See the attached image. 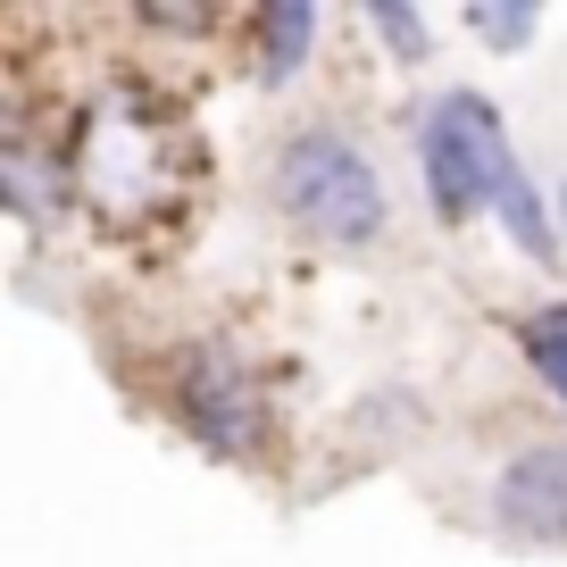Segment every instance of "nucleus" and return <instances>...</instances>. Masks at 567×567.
Returning <instances> with one entry per match:
<instances>
[{
    "label": "nucleus",
    "instance_id": "1",
    "mask_svg": "<svg viewBox=\"0 0 567 567\" xmlns=\"http://www.w3.org/2000/svg\"><path fill=\"white\" fill-rule=\"evenodd\" d=\"M276 193H284V209L301 217L309 234H326V243H368V234L384 226V184L359 159V142H342V134H301L292 142L276 159Z\"/></svg>",
    "mask_w": 567,
    "mask_h": 567
},
{
    "label": "nucleus",
    "instance_id": "2",
    "mask_svg": "<svg viewBox=\"0 0 567 567\" xmlns=\"http://www.w3.org/2000/svg\"><path fill=\"white\" fill-rule=\"evenodd\" d=\"M417 151H425V184H434V200H443L451 217L493 209L501 184L517 176V159H509V142H501V117H493L484 92H443V101L425 109Z\"/></svg>",
    "mask_w": 567,
    "mask_h": 567
},
{
    "label": "nucleus",
    "instance_id": "3",
    "mask_svg": "<svg viewBox=\"0 0 567 567\" xmlns=\"http://www.w3.org/2000/svg\"><path fill=\"white\" fill-rule=\"evenodd\" d=\"M501 526L534 534V543H567V451L559 443H534L509 460V476H501Z\"/></svg>",
    "mask_w": 567,
    "mask_h": 567
},
{
    "label": "nucleus",
    "instance_id": "4",
    "mask_svg": "<svg viewBox=\"0 0 567 567\" xmlns=\"http://www.w3.org/2000/svg\"><path fill=\"white\" fill-rule=\"evenodd\" d=\"M309 42H318V9H309V0H276V9H267V84H284V75L301 68L309 59Z\"/></svg>",
    "mask_w": 567,
    "mask_h": 567
},
{
    "label": "nucleus",
    "instance_id": "5",
    "mask_svg": "<svg viewBox=\"0 0 567 567\" xmlns=\"http://www.w3.org/2000/svg\"><path fill=\"white\" fill-rule=\"evenodd\" d=\"M526 359H534V375L567 401V301H550V309L526 318Z\"/></svg>",
    "mask_w": 567,
    "mask_h": 567
},
{
    "label": "nucleus",
    "instance_id": "6",
    "mask_svg": "<svg viewBox=\"0 0 567 567\" xmlns=\"http://www.w3.org/2000/svg\"><path fill=\"white\" fill-rule=\"evenodd\" d=\"M368 25L384 34V51L401 59V68H417V59H425V9H409V0H375Z\"/></svg>",
    "mask_w": 567,
    "mask_h": 567
},
{
    "label": "nucleus",
    "instance_id": "7",
    "mask_svg": "<svg viewBox=\"0 0 567 567\" xmlns=\"http://www.w3.org/2000/svg\"><path fill=\"white\" fill-rule=\"evenodd\" d=\"M467 25H476L493 51H517V42H534V25H543V9H467Z\"/></svg>",
    "mask_w": 567,
    "mask_h": 567
},
{
    "label": "nucleus",
    "instance_id": "8",
    "mask_svg": "<svg viewBox=\"0 0 567 567\" xmlns=\"http://www.w3.org/2000/svg\"><path fill=\"white\" fill-rule=\"evenodd\" d=\"M559 217H567V193H559Z\"/></svg>",
    "mask_w": 567,
    "mask_h": 567
}]
</instances>
